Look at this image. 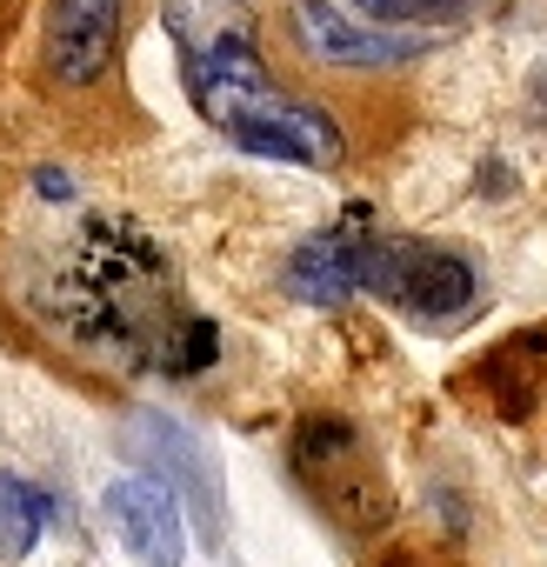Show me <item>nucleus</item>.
I'll return each instance as SVG.
<instances>
[{
	"mask_svg": "<svg viewBox=\"0 0 547 567\" xmlns=\"http://www.w3.org/2000/svg\"><path fill=\"white\" fill-rule=\"evenodd\" d=\"M41 315L87 354L127 374L194 381L220 361V328L187 315L167 254L134 227L94 214L41 288Z\"/></svg>",
	"mask_w": 547,
	"mask_h": 567,
	"instance_id": "f257e3e1",
	"label": "nucleus"
},
{
	"mask_svg": "<svg viewBox=\"0 0 547 567\" xmlns=\"http://www.w3.org/2000/svg\"><path fill=\"white\" fill-rule=\"evenodd\" d=\"M121 54V0H48L41 68L61 94H87L114 74Z\"/></svg>",
	"mask_w": 547,
	"mask_h": 567,
	"instance_id": "39448f33",
	"label": "nucleus"
},
{
	"mask_svg": "<svg viewBox=\"0 0 547 567\" xmlns=\"http://www.w3.org/2000/svg\"><path fill=\"white\" fill-rule=\"evenodd\" d=\"M474 295H481L474 267L461 254H447V247H421L407 280H401V308L421 315V321H454V315L474 308Z\"/></svg>",
	"mask_w": 547,
	"mask_h": 567,
	"instance_id": "1a4fd4ad",
	"label": "nucleus"
},
{
	"mask_svg": "<svg viewBox=\"0 0 547 567\" xmlns=\"http://www.w3.org/2000/svg\"><path fill=\"white\" fill-rule=\"evenodd\" d=\"M48 520H54V494H41L21 474H0V560L34 554V540H41Z\"/></svg>",
	"mask_w": 547,
	"mask_h": 567,
	"instance_id": "9d476101",
	"label": "nucleus"
},
{
	"mask_svg": "<svg viewBox=\"0 0 547 567\" xmlns=\"http://www.w3.org/2000/svg\"><path fill=\"white\" fill-rule=\"evenodd\" d=\"M361 227H328L314 240L295 247L288 260V295L308 308H341L348 295H361Z\"/></svg>",
	"mask_w": 547,
	"mask_h": 567,
	"instance_id": "6e6552de",
	"label": "nucleus"
},
{
	"mask_svg": "<svg viewBox=\"0 0 547 567\" xmlns=\"http://www.w3.org/2000/svg\"><path fill=\"white\" fill-rule=\"evenodd\" d=\"M295 474H301V487H308L341 527H354V534H381L388 514H394L388 474H381L374 447H368L361 427L341 421V414H308V421L295 427Z\"/></svg>",
	"mask_w": 547,
	"mask_h": 567,
	"instance_id": "7ed1b4c3",
	"label": "nucleus"
},
{
	"mask_svg": "<svg viewBox=\"0 0 547 567\" xmlns=\"http://www.w3.org/2000/svg\"><path fill=\"white\" fill-rule=\"evenodd\" d=\"M368 14H381V21H401V0H361Z\"/></svg>",
	"mask_w": 547,
	"mask_h": 567,
	"instance_id": "f8f14e48",
	"label": "nucleus"
},
{
	"mask_svg": "<svg viewBox=\"0 0 547 567\" xmlns=\"http://www.w3.org/2000/svg\"><path fill=\"white\" fill-rule=\"evenodd\" d=\"M34 187H41L48 200H68V194H74V181H68L61 167H41V174H34Z\"/></svg>",
	"mask_w": 547,
	"mask_h": 567,
	"instance_id": "9b49d317",
	"label": "nucleus"
},
{
	"mask_svg": "<svg viewBox=\"0 0 547 567\" xmlns=\"http://www.w3.org/2000/svg\"><path fill=\"white\" fill-rule=\"evenodd\" d=\"M134 454H147V461L167 474V487H174V494L187 487V501H194V514H200V540H207V547H220V501H214V474H207L200 447L187 441V427H174V421H161V414H141V421H134Z\"/></svg>",
	"mask_w": 547,
	"mask_h": 567,
	"instance_id": "0eeeda50",
	"label": "nucleus"
},
{
	"mask_svg": "<svg viewBox=\"0 0 547 567\" xmlns=\"http://www.w3.org/2000/svg\"><path fill=\"white\" fill-rule=\"evenodd\" d=\"M194 101L227 127V141L234 147H247V154H260V161H295V167H341V154H348V141H341V127L321 114V107H308V101H295V94H281V87H194Z\"/></svg>",
	"mask_w": 547,
	"mask_h": 567,
	"instance_id": "f03ea898",
	"label": "nucleus"
},
{
	"mask_svg": "<svg viewBox=\"0 0 547 567\" xmlns=\"http://www.w3.org/2000/svg\"><path fill=\"white\" fill-rule=\"evenodd\" d=\"M107 520L121 534V547L141 567H180L187 560V520H180V494L154 474H121L107 481Z\"/></svg>",
	"mask_w": 547,
	"mask_h": 567,
	"instance_id": "423d86ee",
	"label": "nucleus"
},
{
	"mask_svg": "<svg viewBox=\"0 0 547 567\" xmlns=\"http://www.w3.org/2000/svg\"><path fill=\"white\" fill-rule=\"evenodd\" d=\"M295 41L314 68H354V74L407 68L434 48L427 34H394V28H374V21L348 14L341 0H295Z\"/></svg>",
	"mask_w": 547,
	"mask_h": 567,
	"instance_id": "20e7f679",
	"label": "nucleus"
}]
</instances>
